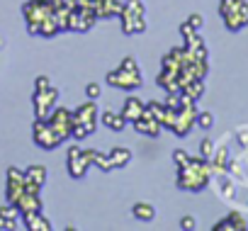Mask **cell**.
Returning <instances> with one entry per match:
<instances>
[{"instance_id": "cell-1", "label": "cell", "mask_w": 248, "mask_h": 231, "mask_svg": "<svg viewBox=\"0 0 248 231\" xmlns=\"http://www.w3.org/2000/svg\"><path fill=\"white\" fill-rule=\"evenodd\" d=\"M22 15H25L30 34H39V37L51 39L61 32L59 20H56V10L46 0H27L22 5Z\"/></svg>"}, {"instance_id": "cell-2", "label": "cell", "mask_w": 248, "mask_h": 231, "mask_svg": "<svg viewBox=\"0 0 248 231\" xmlns=\"http://www.w3.org/2000/svg\"><path fill=\"white\" fill-rule=\"evenodd\" d=\"M212 175L214 173H212V166H209L207 158H202V156L200 158H192L190 156V161L178 168L175 185L180 190H187V192H200V190H204L209 185Z\"/></svg>"}, {"instance_id": "cell-3", "label": "cell", "mask_w": 248, "mask_h": 231, "mask_svg": "<svg viewBox=\"0 0 248 231\" xmlns=\"http://www.w3.org/2000/svg\"><path fill=\"white\" fill-rule=\"evenodd\" d=\"M197 112H200V109H197V102H187V105H183L180 109L166 107L161 124H163L166 129H170L175 137H187V134L192 132L195 122H197Z\"/></svg>"}, {"instance_id": "cell-4", "label": "cell", "mask_w": 248, "mask_h": 231, "mask_svg": "<svg viewBox=\"0 0 248 231\" xmlns=\"http://www.w3.org/2000/svg\"><path fill=\"white\" fill-rule=\"evenodd\" d=\"M107 85L112 88H119V90H137L141 88L144 78H141V68H139V61L134 56H127L122 59V63L107 73Z\"/></svg>"}, {"instance_id": "cell-5", "label": "cell", "mask_w": 248, "mask_h": 231, "mask_svg": "<svg viewBox=\"0 0 248 231\" xmlns=\"http://www.w3.org/2000/svg\"><path fill=\"white\" fill-rule=\"evenodd\" d=\"M117 17H119V25H122L124 34H141V32H146L144 0H124Z\"/></svg>"}, {"instance_id": "cell-6", "label": "cell", "mask_w": 248, "mask_h": 231, "mask_svg": "<svg viewBox=\"0 0 248 231\" xmlns=\"http://www.w3.org/2000/svg\"><path fill=\"white\" fill-rule=\"evenodd\" d=\"M97 129V105L95 100H88L73 109V137L71 139H88Z\"/></svg>"}, {"instance_id": "cell-7", "label": "cell", "mask_w": 248, "mask_h": 231, "mask_svg": "<svg viewBox=\"0 0 248 231\" xmlns=\"http://www.w3.org/2000/svg\"><path fill=\"white\" fill-rule=\"evenodd\" d=\"M219 15L226 30H243L248 25V0H219Z\"/></svg>"}, {"instance_id": "cell-8", "label": "cell", "mask_w": 248, "mask_h": 231, "mask_svg": "<svg viewBox=\"0 0 248 231\" xmlns=\"http://www.w3.org/2000/svg\"><path fill=\"white\" fill-rule=\"evenodd\" d=\"M32 139H34V144H37L39 149H44V151H51V149H56V146L63 144V141L59 139V134L51 129V124H49L46 117H37V120H34V124H32Z\"/></svg>"}, {"instance_id": "cell-9", "label": "cell", "mask_w": 248, "mask_h": 231, "mask_svg": "<svg viewBox=\"0 0 248 231\" xmlns=\"http://www.w3.org/2000/svg\"><path fill=\"white\" fill-rule=\"evenodd\" d=\"M49 124H51V129L59 134V139L66 144L71 137H73V109H68V107H54V112L49 114Z\"/></svg>"}, {"instance_id": "cell-10", "label": "cell", "mask_w": 248, "mask_h": 231, "mask_svg": "<svg viewBox=\"0 0 248 231\" xmlns=\"http://www.w3.org/2000/svg\"><path fill=\"white\" fill-rule=\"evenodd\" d=\"M90 158L85 156V151L80 146H71L68 154H66V168H68V175L73 180H83L90 170Z\"/></svg>"}, {"instance_id": "cell-11", "label": "cell", "mask_w": 248, "mask_h": 231, "mask_svg": "<svg viewBox=\"0 0 248 231\" xmlns=\"http://www.w3.org/2000/svg\"><path fill=\"white\" fill-rule=\"evenodd\" d=\"M34 117H49L59 102V88H46V90H34Z\"/></svg>"}, {"instance_id": "cell-12", "label": "cell", "mask_w": 248, "mask_h": 231, "mask_svg": "<svg viewBox=\"0 0 248 231\" xmlns=\"http://www.w3.org/2000/svg\"><path fill=\"white\" fill-rule=\"evenodd\" d=\"M93 13L97 15V20H109L117 17L122 10V0H93Z\"/></svg>"}, {"instance_id": "cell-13", "label": "cell", "mask_w": 248, "mask_h": 231, "mask_svg": "<svg viewBox=\"0 0 248 231\" xmlns=\"http://www.w3.org/2000/svg\"><path fill=\"white\" fill-rule=\"evenodd\" d=\"M214 231H246L248 229V221H246V216L241 214V212H229L219 224H214L212 226Z\"/></svg>"}, {"instance_id": "cell-14", "label": "cell", "mask_w": 248, "mask_h": 231, "mask_svg": "<svg viewBox=\"0 0 248 231\" xmlns=\"http://www.w3.org/2000/svg\"><path fill=\"white\" fill-rule=\"evenodd\" d=\"M22 226L27 231H51L54 229L42 212H25L22 214Z\"/></svg>"}, {"instance_id": "cell-15", "label": "cell", "mask_w": 248, "mask_h": 231, "mask_svg": "<svg viewBox=\"0 0 248 231\" xmlns=\"http://www.w3.org/2000/svg\"><path fill=\"white\" fill-rule=\"evenodd\" d=\"M144 107H146V102H141L139 97H127V100H124V107H122V117L124 120H127L129 124L132 122H137L139 117H141V114H144Z\"/></svg>"}, {"instance_id": "cell-16", "label": "cell", "mask_w": 248, "mask_h": 231, "mask_svg": "<svg viewBox=\"0 0 248 231\" xmlns=\"http://www.w3.org/2000/svg\"><path fill=\"white\" fill-rule=\"evenodd\" d=\"M134 124V129L139 132V134H144V137H158L161 134V129H163V124L158 122V120H154V117H146V114H141V117L137 120V122H132Z\"/></svg>"}, {"instance_id": "cell-17", "label": "cell", "mask_w": 248, "mask_h": 231, "mask_svg": "<svg viewBox=\"0 0 248 231\" xmlns=\"http://www.w3.org/2000/svg\"><path fill=\"white\" fill-rule=\"evenodd\" d=\"M156 83H158L166 92H178V90H183V78H180V73H170V71H163V68H161Z\"/></svg>"}, {"instance_id": "cell-18", "label": "cell", "mask_w": 248, "mask_h": 231, "mask_svg": "<svg viewBox=\"0 0 248 231\" xmlns=\"http://www.w3.org/2000/svg\"><path fill=\"white\" fill-rule=\"evenodd\" d=\"M209 166H212V173H214V175L226 173V166H229V149H226V146H217V149H214V156L209 158Z\"/></svg>"}, {"instance_id": "cell-19", "label": "cell", "mask_w": 248, "mask_h": 231, "mask_svg": "<svg viewBox=\"0 0 248 231\" xmlns=\"http://www.w3.org/2000/svg\"><path fill=\"white\" fill-rule=\"evenodd\" d=\"M46 168L44 166H39V163H32L27 170H25V180L30 183V185H37V187H44V183H46Z\"/></svg>"}, {"instance_id": "cell-20", "label": "cell", "mask_w": 248, "mask_h": 231, "mask_svg": "<svg viewBox=\"0 0 248 231\" xmlns=\"http://www.w3.org/2000/svg\"><path fill=\"white\" fill-rule=\"evenodd\" d=\"M100 122L107 127V129H112V132H122L124 129V124H127V120L122 117V112L117 114V112H112V109H107V112H102V117H100Z\"/></svg>"}, {"instance_id": "cell-21", "label": "cell", "mask_w": 248, "mask_h": 231, "mask_svg": "<svg viewBox=\"0 0 248 231\" xmlns=\"http://www.w3.org/2000/svg\"><path fill=\"white\" fill-rule=\"evenodd\" d=\"M132 214L137 221H154L156 219V207L151 202H137L132 207Z\"/></svg>"}, {"instance_id": "cell-22", "label": "cell", "mask_w": 248, "mask_h": 231, "mask_svg": "<svg viewBox=\"0 0 248 231\" xmlns=\"http://www.w3.org/2000/svg\"><path fill=\"white\" fill-rule=\"evenodd\" d=\"M107 158H109L112 168H124V166L132 161V151L124 149V146H117V149H112V151L107 154Z\"/></svg>"}, {"instance_id": "cell-23", "label": "cell", "mask_w": 248, "mask_h": 231, "mask_svg": "<svg viewBox=\"0 0 248 231\" xmlns=\"http://www.w3.org/2000/svg\"><path fill=\"white\" fill-rule=\"evenodd\" d=\"M83 151H85V156L90 158V163H93V166H97L102 173L114 170V168H112V163H109V158H107V154H100V151H95V149H83Z\"/></svg>"}, {"instance_id": "cell-24", "label": "cell", "mask_w": 248, "mask_h": 231, "mask_svg": "<svg viewBox=\"0 0 248 231\" xmlns=\"http://www.w3.org/2000/svg\"><path fill=\"white\" fill-rule=\"evenodd\" d=\"M183 92H185L190 100H195V102H197V100L204 95V83H202V80H190V83L183 88Z\"/></svg>"}, {"instance_id": "cell-25", "label": "cell", "mask_w": 248, "mask_h": 231, "mask_svg": "<svg viewBox=\"0 0 248 231\" xmlns=\"http://www.w3.org/2000/svg\"><path fill=\"white\" fill-rule=\"evenodd\" d=\"M219 178H221V180H219V192H221L226 200H233V197H236V187H233V183L226 180L224 173H219Z\"/></svg>"}, {"instance_id": "cell-26", "label": "cell", "mask_w": 248, "mask_h": 231, "mask_svg": "<svg viewBox=\"0 0 248 231\" xmlns=\"http://www.w3.org/2000/svg\"><path fill=\"white\" fill-rule=\"evenodd\" d=\"M0 216H5V219H15V221H20V216H22V212L13 204V202H8V204H3L0 207Z\"/></svg>"}, {"instance_id": "cell-27", "label": "cell", "mask_w": 248, "mask_h": 231, "mask_svg": "<svg viewBox=\"0 0 248 231\" xmlns=\"http://www.w3.org/2000/svg\"><path fill=\"white\" fill-rule=\"evenodd\" d=\"M195 124L202 127V129H212L214 127V114L212 112H197V122Z\"/></svg>"}, {"instance_id": "cell-28", "label": "cell", "mask_w": 248, "mask_h": 231, "mask_svg": "<svg viewBox=\"0 0 248 231\" xmlns=\"http://www.w3.org/2000/svg\"><path fill=\"white\" fill-rule=\"evenodd\" d=\"M214 149H217V144H214L212 139H202V141H200V156H202V158L209 161V158L214 156Z\"/></svg>"}, {"instance_id": "cell-29", "label": "cell", "mask_w": 248, "mask_h": 231, "mask_svg": "<svg viewBox=\"0 0 248 231\" xmlns=\"http://www.w3.org/2000/svg\"><path fill=\"white\" fill-rule=\"evenodd\" d=\"M173 161H175V166L180 168V166H185V163L190 161V154L183 151V149H175V151H173Z\"/></svg>"}, {"instance_id": "cell-30", "label": "cell", "mask_w": 248, "mask_h": 231, "mask_svg": "<svg viewBox=\"0 0 248 231\" xmlns=\"http://www.w3.org/2000/svg\"><path fill=\"white\" fill-rule=\"evenodd\" d=\"M180 229H183V231H195V229H197V219H195L192 214L183 216V219H180Z\"/></svg>"}, {"instance_id": "cell-31", "label": "cell", "mask_w": 248, "mask_h": 231, "mask_svg": "<svg viewBox=\"0 0 248 231\" xmlns=\"http://www.w3.org/2000/svg\"><path fill=\"white\" fill-rule=\"evenodd\" d=\"M15 229H20V221L0 216V231H15Z\"/></svg>"}, {"instance_id": "cell-32", "label": "cell", "mask_w": 248, "mask_h": 231, "mask_svg": "<svg viewBox=\"0 0 248 231\" xmlns=\"http://www.w3.org/2000/svg\"><path fill=\"white\" fill-rule=\"evenodd\" d=\"M100 92H102V88H100L97 83H88V85H85V95H88V100H97Z\"/></svg>"}, {"instance_id": "cell-33", "label": "cell", "mask_w": 248, "mask_h": 231, "mask_svg": "<svg viewBox=\"0 0 248 231\" xmlns=\"http://www.w3.org/2000/svg\"><path fill=\"white\" fill-rule=\"evenodd\" d=\"M187 25H190L192 30H197V32H200V30H202V25H204V17H202L200 13H195V15H190V17H187Z\"/></svg>"}, {"instance_id": "cell-34", "label": "cell", "mask_w": 248, "mask_h": 231, "mask_svg": "<svg viewBox=\"0 0 248 231\" xmlns=\"http://www.w3.org/2000/svg\"><path fill=\"white\" fill-rule=\"evenodd\" d=\"M46 88H51L49 76H37V80H34V90H46Z\"/></svg>"}]
</instances>
